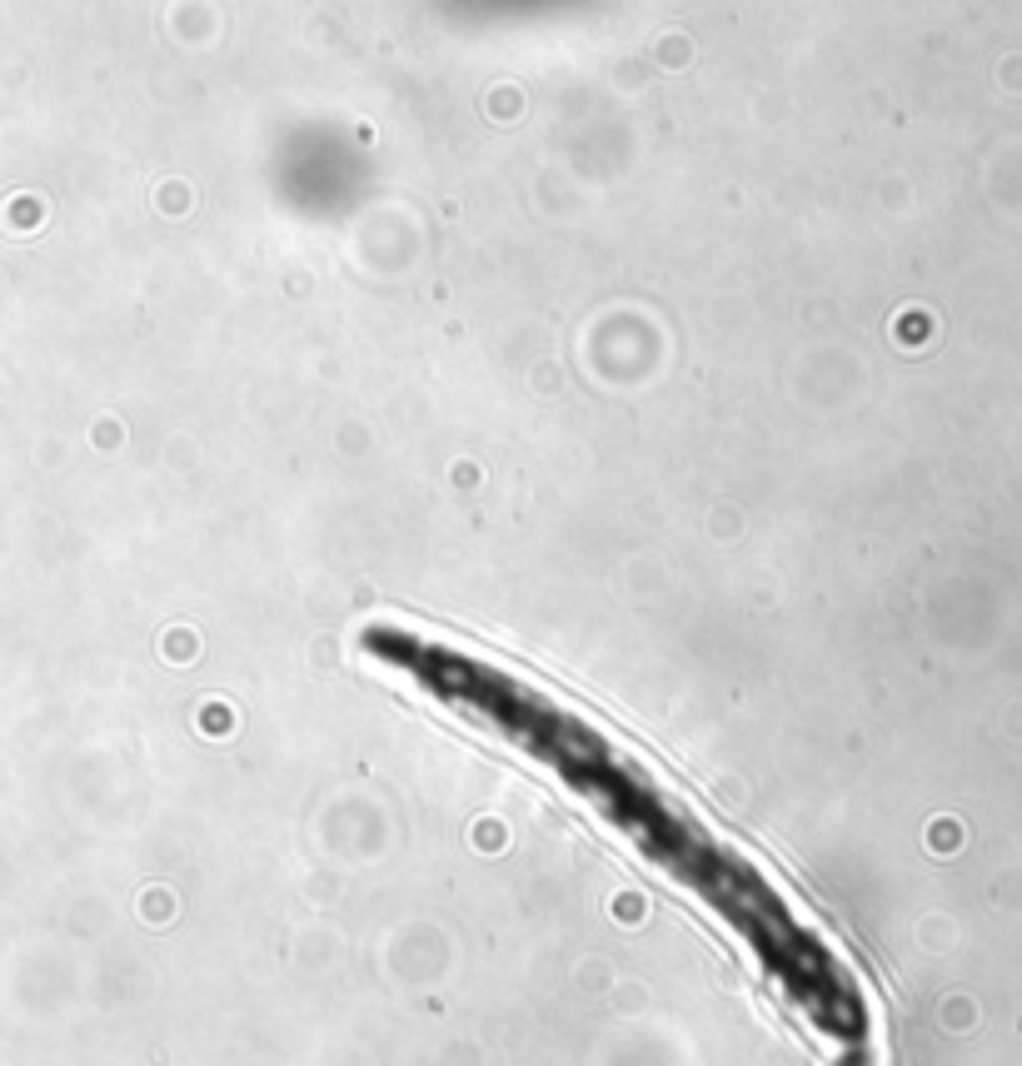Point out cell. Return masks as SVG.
<instances>
[{"instance_id":"cell-1","label":"cell","mask_w":1022,"mask_h":1066,"mask_svg":"<svg viewBox=\"0 0 1022 1066\" xmlns=\"http://www.w3.org/2000/svg\"><path fill=\"white\" fill-rule=\"evenodd\" d=\"M364 653L424 688L434 703L489 728L539 768H549L569 793L589 802L614 832H624L664 877L688 887L763 967V977L798 1007V1017L838 1047L868 1037V1002L828 947V937L793 907V897L728 837H718L698 812H688L634 753H624L604 728L534 688L529 678L464 653L454 643L409 628H364Z\"/></svg>"}]
</instances>
